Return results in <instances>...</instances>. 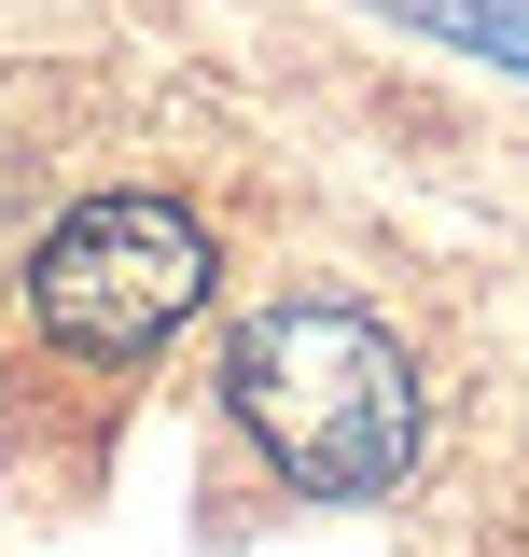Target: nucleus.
<instances>
[{
	"label": "nucleus",
	"mask_w": 529,
	"mask_h": 557,
	"mask_svg": "<svg viewBox=\"0 0 529 557\" xmlns=\"http://www.w3.org/2000/svg\"><path fill=\"white\" fill-rule=\"evenodd\" d=\"M223 405L279 460V487H307V502H377L418 460V362L348 293H279V307H251L237 348H223Z\"/></svg>",
	"instance_id": "1"
},
{
	"label": "nucleus",
	"mask_w": 529,
	"mask_h": 557,
	"mask_svg": "<svg viewBox=\"0 0 529 557\" xmlns=\"http://www.w3.org/2000/svg\"><path fill=\"white\" fill-rule=\"evenodd\" d=\"M209 307V223L168 196H84L28 251V321L84 362H139Z\"/></svg>",
	"instance_id": "2"
}]
</instances>
